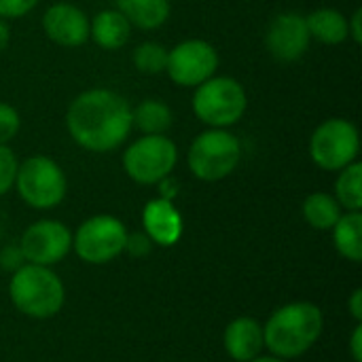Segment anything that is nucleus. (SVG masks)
<instances>
[{
  "mask_svg": "<svg viewBox=\"0 0 362 362\" xmlns=\"http://www.w3.org/2000/svg\"><path fill=\"white\" fill-rule=\"evenodd\" d=\"M242 159L240 140L225 129H208L199 134L189 148V170L204 182L227 178Z\"/></svg>",
  "mask_w": 362,
  "mask_h": 362,
  "instance_id": "nucleus-6",
  "label": "nucleus"
},
{
  "mask_svg": "<svg viewBox=\"0 0 362 362\" xmlns=\"http://www.w3.org/2000/svg\"><path fill=\"white\" fill-rule=\"evenodd\" d=\"M333 231V242L337 252L350 261V263H361L362 261V214L361 212H346L341 218L335 223Z\"/></svg>",
  "mask_w": 362,
  "mask_h": 362,
  "instance_id": "nucleus-18",
  "label": "nucleus"
},
{
  "mask_svg": "<svg viewBox=\"0 0 362 362\" xmlns=\"http://www.w3.org/2000/svg\"><path fill=\"white\" fill-rule=\"evenodd\" d=\"M132 25L119 11H102L89 23V36L98 47L106 51H117L129 40Z\"/></svg>",
  "mask_w": 362,
  "mask_h": 362,
  "instance_id": "nucleus-16",
  "label": "nucleus"
},
{
  "mask_svg": "<svg viewBox=\"0 0 362 362\" xmlns=\"http://www.w3.org/2000/svg\"><path fill=\"white\" fill-rule=\"evenodd\" d=\"M8 40H11V30H8L6 21H4V19H0V51H4V49H6Z\"/></svg>",
  "mask_w": 362,
  "mask_h": 362,
  "instance_id": "nucleus-32",
  "label": "nucleus"
},
{
  "mask_svg": "<svg viewBox=\"0 0 362 362\" xmlns=\"http://www.w3.org/2000/svg\"><path fill=\"white\" fill-rule=\"evenodd\" d=\"M361 151V138L354 123L346 119H329L316 127L310 140L312 161L329 172L344 170L354 163Z\"/></svg>",
  "mask_w": 362,
  "mask_h": 362,
  "instance_id": "nucleus-9",
  "label": "nucleus"
},
{
  "mask_svg": "<svg viewBox=\"0 0 362 362\" xmlns=\"http://www.w3.org/2000/svg\"><path fill=\"white\" fill-rule=\"evenodd\" d=\"M223 348L231 361H255L265 350L263 325L252 316H240L231 320L223 333Z\"/></svg>",
  "mask_w": 362,
  "mask_h": 362,
  "instance_id": "nucleus-15",
  "label": "nucleus"
},
{
  "mask_svg": "<svg viewBox=\"0 0 362 362\" xmlns=\"http://www.w3.org/2000/svg\"><path fill=\"white\" fill-rule=\"evenodd\" d=\"M348 310L354 318V322H362V288H354L348 299Z\"/></svg>",
  "mask_w": 362,
  "mask_h": 362,
  "instance_id": "nucleus-30",
  "label": "nucleus"
},
{
  "mask_svg": "<svg viewBox=\"0 0 362 362\" xmlns=\"http://www.w3.org/2000/svg\"><path fill=\"white\" fill-rule=\"evenodd\" d=\"M361 19H362V11L361 8H356V13L350 17V21H348V34L361 45L362 42V30H361Z\"/></svg>",
  "mask_w": 362,
  "mask_h": 362,
  "instance_id": "nucleus-31",
  "label": "nucleus"
},
{
  "mask_svg": "<svg viewBox=\"0 0 362 362\" xmlns=\"http://www.w3.org/2000/svg\"><path fill=\"white\" fill-rule=\"evenodd\" d=\"M8 297L15 310L25 318L49 320L62 312L66 303V286L51 267L23 263L11 276Z\"/></svg>",
  "mask_w": 362,
  "mask_h": 362,
  "instance_id": "nucleus-3",
  "label": "nucleus"
},
{
  "mask_svg": "<svg viewBox=\"0 0 362 362\" xmlns=\"http://www.w3.org/2000/svg\"><path fill=\"white\" fill-rule=\"evenodd\" d=\"M325 331V314L312 301H295L278 308L263 325L265 350L282 361L310 352Z\"/></svg>",
  "mask_w": 362,
  "mask_h": 362,
  "instance_id": "nucleus-2",
  "label": "nucleus"
},
{
  "mask_svg": "<svg viewBox=\"0 0 362 362\" xmlns=\"http://www.w3.org/2000/svg\"><path fill=\"white\" fill-rule=\"evenodd\" d=\"M218 68L216 49L199 38L185 40L168 51V76L180 87H197L204 81L212 78Z\"/></svg>",
  "mask_w": 362,
  "mask_h": 362,
  "instance_id": "nucleus-11",
  "label": "nucleus"
},
{
  "mask_svg": "<svg viewBox=\"0 0 362 362\" xmlns=\"http://www.w3.org/2000/svg\"><path fill=\"white\" fill-rule=\"evenodd\" d=\"M310 40H312V36L308 30V21L299 13L278 15L272 21L267 36H265L267 51L278 62H297L308 51Z\"/></svg>",
  "mask_w": 362,
  "mask_h": 362,
  "instance_id": "nucleus-12",
  "label": "nucleus"
},
{
  "mask_svg": "<svg viewBox=\"0 0 362 362\" xmlns=\"http://www.w3.org/2000/svg\"><path fill=\"white\" fill-rule=\"evenodd\" d=\"M250 362H286V361L276 358V356H272V354H269V356H263V354H261V356H257L255 361H250Z\"/></svg>",
  "mask_w": 362,
  "mask_h": 362,
  "instance_id": "nucleus-33",
  "label": "nucleus"
},
{
  "mask_svg": "<svg viewBox=\"0 0 362 362\" xmlns=\"http://www.w3.org/2000/svg\"><path fill=\"white\" fill-rule=\"evenodd\" d=\"M72 250V231L59 221H36L32 223L21 240L19 252L25 263L53 267L55 263L64 261Z\"/></svg>",
  "mask_w": 362,
  "mask_h": 362,
  "instance_id": "nucleus-10",
  "label": "nucleus"
},
{
  "mask_svg": "<svg viewBox=\"0 0 362 362\" xmlns=\"http://www.w3.org/2000/svg\"><path fill=\"white\" fill-rule=\"evenodd\" d=\"M72 140L91 153L119 148L132 132V108L110 89H89L74 98L66 115Z\"/></svg>",
  "mask_w": 362,
  "mask_h": 362,
  "instance_id": "nucleus-1",
  "label": "nucleus"
},
{
  "mask_svg": "<svg viewBox=\"0 0 362 362\" xmlns=\"http://www.w3.org/2000/svg\"><path fill=\"white\" fill-rule=\"evenodd\" d=\"M248 106L244 87L229 76H212L197 85L193 95V110L197 119L210 127L223 129L235 125Z\"/></svg>",
  "mask_w": 362,
  "mask_h": 362,
  "instance_id": "nucleus-5",
  "label": "nucleus"
},
{
  "mask_svg": "<svg viewBox=\"0 0 362 362\" xmlns=\"http://www.w3.org/2000/svg\"><path fill=\"white\" fill-rule=\"evenodd\" d=\"M310 36L325 45H339L348 34V19L335 8H318L305 17Z\"/></svg>",
  "mask_w": 362,
  "mask_h": 362,
  "instance_id": "nucleus-19",
  "label": "nucleus"
},
{
  "mask_svg": "<svg viewBox=\"0 0 362 362\" xmlns=\"http://www.w3.org/2000/svg\"><path fill=\"white\" fill-rule=\"evenodd\" d=\"M42 30L62 47H81L89 38V19L78 6L57 2L45 11Z\"/></svg>",
  "mask_w": 362,
  "mask_h": 362,
  "instance_id": "nucleus-13",
  "label": "nucleus"
},
{
  "mask_svg": "<svg viewBox=\"0 0 362 362\" xmlns=\"http://www.w3.org/2000/svg\"><path fill=\"white\" fill-rule=\"evenodd\" d=\"M344 208L339 206V202L329 195V193H312L305 197L303 202V218L310 227L318 229V231H329L335 227V223L341 218Z\"/></svg>",
  "mask_w": 362,
  "mask_h": 362,
  "instance_id": "nucleus-20",
  "label": "nucleus"
},
{
  "mask_svg": "<svg viewBox=\"0 0 362 362\" xmlns=\"http://www.w3.org/2000/svg\"><path fill=\"white\" fill-rule=\"evenodd\" d=\"M38 0H0V19H17L28 15Z\"/></svg>",
  "mask_w": 362,
  "mask_h": 362,
  "instance_id": "nucleus-26",
  "label": "nucleus"
},
{
  "mask_svg": "<svg viewBox=\"0 0 362 362\" xmlns=\"http://www.w3.org/2000/svg\"><path fill=\"white\" fill-rule=\"evenodd\" d=\"M134 64L144 74L165 72L168 66V49L157 42H142L134 51Z\"/></svg>",
  "mask_w": 362,
  "mask_h": 362,
  "instance_id": "nucleus-23",
  "label": "nucleus"
},
{
  "mask_svg": "<svg viewBox=\"0 0 362 362\" xmlns=\"http://www.w3.org/2000/svg\"><path fill=\"white\" fill-rule=\"evenodd\" d=\"M0 263H2L4 269H13V272H15L17 267H21V265H23V257H21V252H19V246H17L15 250H2Z\"/></svg>",
  "mask_w": 362,
  "mask_h": 362,
  "instance_id": "nucleus-29",
  "label": "nucleus"
},
{
  "mask_svg": "<svg viewBox=\"0 0 362 362\" xmlns=\"http://www.w3.org/2000/svg\"><path fill=\"white\" fill-rule=\"evenodd\" d=\"M132 125L146 136H161L172 127V110L161 100H146L132 110Z\"/></svg>",
  "mask_w": 362,
  "mask_h": 362,
  "instance_id": "nucleus-21",
  "label": "nucleus"
},
{
  "mask_svg": "<svg viewBox=\"0 0 362 362\" xmlns=\"http://www.w3.org/2000/svg\"><path fill=\"white\" fill-rule=\"evenodd\" d=\"M117 11L129 21V25L142 30H155L170 17V0H115Z\"/></svg>",
  "mask_w": 362,
  "mask_h": 362,
  "instance_id": "nucleus-17",
  "label": "nucleus"
},
{
  "mask_svg": "<svg viewBox=\"0 0 362 362\" xmlns=\"http://www.w3.org/2000/svg\"><path fill=\"white\" fill-rule=\"evenodd\" d=\"M19 127H21V119L17 110L0 102V146H6V142H11L17 136Z\"/></svg>",
  "mask_w": 362,
  "mask_h": 362,
  "instance_id": "nucleus-25",
  "label": "nucleus"
},
{
  "mask_svg": "<svg viewBox=\"0 0 362 362\" xmlns=\"http://www.w3.org/2000/svg\"><path fill=\"white\" fill-rule=\"evenodd\" d=\"M178 161L176 144L161 136H142L123 155L125 174L138 185H161Z\"/></svg>",
  "mask_w": 362,
  "mask_h": 362,
  "instance_id": "nucleus-8",
  "label": "nucleus"
},
{
  "mask_svg": "<svg viewBox=\"0 0 362 362\" xmlns=\"http://www.w3.org/2000/svg\"><path fill=\"white\" fill-rule=\"evenodd\" d=\"M142 227H144V233L151 238L153 244L168 248V246H174L182 238L185 223H182L180 212L172 204V199L157 197L144 206Z\"/></svg>",
  "mask_w": 362,
  "mask_h": 362,
  "instance_id": "nucleus-14",
  "label": "nucleus"
},
{
  "mask_svg": "<svg viewBox=\"0 0 362 362\" xmlns=\"http://www.w3.org/2000/svg\"><path fill=\"white\" fill-rule=\"evenodd\" d=\"M127 229L110 214H95L83 221L72 235V248L83 263L106 265L125 252Z\"/></svg>",
  "mask_w": 362,
  "mask_h": 362,
  "instance_id": "nucleus-7",
  "label": "nucleus"
},
{
  "mask_svg": "<svg viewBox=\"0 0 362 362\" xmlns=\"http://www.w3.org/2000/svg\"><path fill=\"white\" fill-rule=\"evenodd\" d=\"M23 199L34 210H51L59 206L68 191V180L64 170L45 155L28 157L17 165V176L13 185Z\"/></svg>",
  "mask_w": 362,
  "mask_h": 362,
  "instance_id": "nucleus-4",
  "label": "nucleus"
},
{
  "mask_svg": "<svg viewBox=\"0 0 362 362\" xmlns=\"http://www.w3.org/2000/svg\"><path fill=\"white\" fill-rule=\"evenodd\" d=\"M17 157L13 155V151L8 146H0V197L6 195L13 185H15V176H17Z\"/></svg>",
  "mask_w": 362,
  "mask_h": 362,
  "instance_id": "nucleus-24",
  "label": "nucleus"
},
{
  "mask_svg": "<svg viewBox=\"0 0 362 362\" xmlns=\"http://www.w3.org/2000/svg\"><path fill=\"white\" fill-rule=\"evenodd\" d=\"M339 178L335 182V199L346 212L362 210V163L354 161L339 170Z\"/></svg>",
  "mask_w": 362,
  "mask_h": 362,
  "instance_id": "nucleus-22",
  "label": "nucleus"
},
{
  "mask_svg": "<svg viewBox=\"0 0 362 362\" xmlns=\"http://www.w3.org/2000/svg\"><path fill=\"white\" fill-rule=\"evenodd\" d=\"M350 356L354 362H362V322L354 325V331L350 337Z\"/></svg>",
  "mask_w": 362,
  "mask_h": 362,
  "instance_id": "nucleus-28",
  "label": "nucleus"
},
{
  "mask_svg": "<svg viewBox=\"0 0 362 362\" xmlns=\"http://www.w3.org/2000/svg\"><path fill=\"white\" fill-rule=\"evenodd\" d=\"M153 242L151 238L142 231L138 233H127V242H125V250L132 255V257H146L151 250H153Z\"/></svg>",
  "mask_w": 362,
  "mask_h": 362,
  "instance_id": "nucleus-27",
  "label": "nucleus"
}]
</instances>
